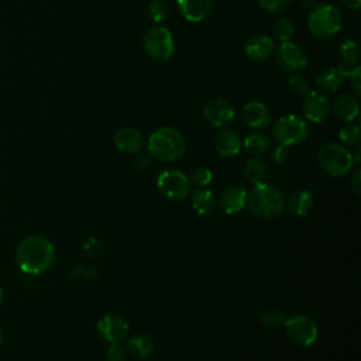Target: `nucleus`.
Wrapping results in <instances>:
<instances>
[{
	"label": "nucleus",
	"instance_id": "1",
	"mask_svg": "<svg viewBox=\"0 0 361 361\" xmlns=\"http://www.w3.org/2000/svg\"><path fill=\"white\" fill-rule=\"evenodd\" d=\"M16 261L24 274H44L55 261V247L52 241L44 235H28L18 244Z\"/></svg>",
	"mask_w": 361,
	"mask_h": 361
},
{
	"label": "nucleus",
	"instance_id": "2",
	"mask_svg": "<svg viewBox=\"0 0 361 361\" xmlns=\"http://www.w3.org/2000/svg\"><path fill=\"white\" fill-rule=\"evenodd\" d=\"M247 204L255 217L271 220L283 212L285 196L281 189L264 182L254 185L247 193Z\"/></svg>",
	"mask_w": 361,
	"mask_h": 361
},
{
	"label": "nucleus",
	"instance_id": "3",
	"mask_svg": "<svg viewBox=\"0 0 361 361\" xmlns=\"http://www.w3.org/2000/svg\"><path fill=\"white\" fill-rule=\"evenodd\" d=\"M147 149L151 158L161 162H172L185 154L186 142L176 128L161 127L149 135Z\"/></svg>",
	"mask_w": 361,
	"mask_h": 361
},
{
	"label": "nucleus",
	"instance_id": "4",
	"mask_svg": "<svg viewBox=\"0 0 361 361\" xmlns=\"http://www.w3.org/2000/svg\"><path fill=\"white\" fill-rule=\"evenodd\" d=\"M343 20V11L337 4H316L307 17V28L313 37L324 39L336 35L341 30Z\"/></svg>",
	"mask_w": 361,
	"mask_h": 361
},
{
	"label": "nucleus",
	"instance_id": "5",
	"mask_svg": "<svg viewBox=\"0 0 361 361\" xmlns=\"http://www.w3.org/2000/svg\"><path fill=\"white\" fill-rule=\"evenodd\" d=\"M317 162L323 172L330 176H341L354 165L351 152L337 142H327L322 145L317 152Z\"/></svg>",
	"mask_w": 361,
	"mask_h": 361
},
{
	"label": "nucleus",
	"instance_id": "6",
	"mask_svg": "<svg viewBox=\"0 0 361 361\" xmlns=\"http://www.w3.org/2000/svg\"><path fill=\"white\" fill-rule=\"evenodd\" d=\"M142 48L145 54L154 61H168L175 51V41L172 32L164 25H154L142 35Z\"/></svg>",
	"mask_w": 361,
	"mask_h": 361
},
{
	"label": "nucleus",
	"instance_id": "7",
	"mask_svg": "<svg viewBox=\"0 0 361 361\" xmlns=\"http://www.w3.org/2000/svg\"><path fill=\"white\" fill-rule=\"evenodd\" d=\"M274 138L285 147L298 145L307 138L309 127L307 123L296 114L282 116L272 128Z\"/></svg>",
	"mask_w": 361,
	"mask_h": 361
},
{
	"label": "nucleus",
	"instance_id": "8",
	"mask_svg": "<svg viewBox=\"0 0 361 361\" xmlns=\"http://www.w3.org/2000/svg\"><path fill=\"white\" fill-rule=\"evenodd\" d=\"M157 186L161 195L169 200H183L192 190L189 176L176 169L164 171L157 179Z\"/></svg>",
	"mask_w": 361,
	"mask_h": 361
},
{
	"label": "nucleus",
	"instance_id": "9",
	"mask_svg": "<svg viewBox=\"0 0 361 361\" xmlns=\"http://www.w3.org/2000/svg\"><path fill=\"white\" fill-rule=\"evenodd\" d=\"M283 327L289 340L298 345L309 347L317 340V326L306 314H295L286 319Z\"/></svg>",
	"mask_w": 361,
	"mask_h": 361
},
{
	"label": "nucleus",
	"instance_id": "10",
	"mask_svg": "<svg viewBox=\"0 0 361 361\" xmlns=\"http://www.w3.org/2000/svg\"><path fill=\"white\" fill-rule=\"evenodd\" d=\"M302 111L309 121L314 124H320L329 118L331 113V103L327 99V96L323 94L322 92L309 90L303 96Z\"/></svg>",
	"mask_w": 361,
	"mask_h": 361
},
{
	"label": "nucleus",
	"instance_id": "11",
	"mask_svg": "<svg viewBox=\"0 0 361 361\" xmlns=\"http://www.w3.org/2000/svg\"><path fill=\"white\" fill-rule=\"evenodd\" d=\"M276 63L289 72H299L307 66L306 52L295 42L285 41L275 51Z\"/></svg>",
	"mask_w": 361,
	"mask_h": 361
},
{
	"label": "nucleus",
	"instance_id": "12",
	"mask_svg": "<svg viewBox=\"0 0 361 361\" xmlns=\"http://www.w3.org/2000/svg\"><path fill=\"white\" fill-rule=\"evenodd\" d=\"M234 107L226 99H210L203 107L204 118L214 127H224L234 118Z\"/></svg>",
	"mask_w": 361,
	"mask_h": 361
},
{
	"label": "nucleus",
	"instance_id": "13",
	"mask_svg": "<svg viewBox=\"0 0 361 361\" xmlns=\"http://www.w3.org/2000/svg\"><path fill=\"white\" fill-rule=\"evenodd\" d=\"M97 331L109 343H120L128 333V324L126 319L118 314H106L97 322Z\"/></svg>",
	"mask_w": 361,
	"mask_h": 361
},
{
	"label": "nucleus",
	"instance_id": "14",
	"mask_svg": "<svg viewBox=\"0 0 361 361\" xmlns=\"http://www.w3.org/2000/svg\"><path fill=\"white\" fill-rule=\"evenodd\" d=\"M176 6L182 17L190 23L206 20L213 10L212 0H176Z\"/></svg>",
	"mask_w": 361,
	"mask_h": 361
},
{
	"label": "nucleus",
	"instance_id": "15",
	"mask_svg": "<svg viewBox=\"0 0 361 361\" xmlns=\"http://www.w3.org/2000/svg\"><path fill=\"white\" fill-rule=\"evenodd\" d=\"M244 123L254 130H264L271 124V111L261 102H250L241 111Z\"/></svg>",
	"mask_w": 361,
	"mask_h": 361
},
{
	"label": "nucleus",
	"instance_id": "16",
	"mask_svg": "<svg viewBox=\"0 0 361 361\" xmlns=\"http://www.w3.org/2000/svg\"><path fill=\"white\" fill-rule=\"evenodd\" d=\"M113 141L120 151L127 154H137L144 147L142 134L131 127L118 128L113 135Z\"/></svg>",
	"mask_w": 361,
	"mask_h": 361
},
{
	"label": "nucleus",
	"instance_id": "17",
	"mask_svg": "<svg viewBox=\"0 0 361 361\" xmlns=\"http://www.w3.org/2000/svg\"><path fill=\"white\" fill-rule=\"evenodd\" d=\"M213 144H214V148L219 152V155L226 157V158L235 157L243 147V141H241L240 135L234 130H230V128L220 130L216 134Z\"/></svg>",
	"mask_w": 361,
	"mask_h": 361
},
{
	"label": "nucleus",
	"instance_id": "18",
	"mask_svg": "<svg viewBox=\"0 0 361 361\" xmlns=\"http://www.w3.org/2000/svg\"><path fill=\"white\" fill-rule=\"evenodd\" d=\"M274 49H275L274 39L265 34H257V35L251 37L244 47L247 56L250 59L258 61V62L265 61L268 56H271Z\"/></svg>",
	"mask_w": 361,
	"mask_h": 361
},
{
	"label": "nucleus",
	"instance_id": "19",
	"mask_svg": "<svg viewBox=\"0 0 361 361\" xmlns=\"http://www.w3.org/2000/svg\"><path fill=\"white\" fill-rule=\"evenodd\" d=\"M331 110L336 114V117L340 118L341 121L351 123L354 118H357L360 111L358 100L350 93H341L334 99L331 104Z\"/></svg>",
	"mask_w": 361,
	"mask_h": 361
},
{
	"label": "nucleus",
	"instance_id": "20",
	"mask_svg": "<svg viewBox=\"0 0 361 361\" xmlns=\"http://www.w3.org/2000/svg\"><path fill=\"white\" fill-rule=\"evenodd\" d=\"M247 204V192L238 186H230L220 196V206L224 213L234 214L241 212Z\"/></svg>",
	"mask_w": 361,
	"mask_h": 361
},
{
	"label": "nucleus",
	"instance_id": "21",
	"mask_svg": "<svg viewBox=\"0 0 361 361\" xmlns=\"http://www.w3.org/2000/svg\"><path fill=\"white\" fill-rule=\"evenodd\" d=\"M340 63L338 68L348 76L357 66H358V58H360V49L354 39H344L340 45Z\"/></svg>",
	"mask_w": 361,
	"mask_h": 361
},
{
	"label": "nucleus",
	"instance_id": "22",
	"mask_svg": "<svg viewBox=\"0 0 361 361\" xmlns=\"http://www.w3.org/2000/svg\"><path fill=\"white\" fill-rule=\"evenodd\" d=\"M345 79H347V75L338 66L326 68L322 72H319V75L316 76V85L322 90L336 92L343 86Z\"/></svg>",
	"mask_w": 361,
	"mask_h": 361
},
{
	"label": "nucleus",
	"instance_id": "23",
	"mask_svg": "<svg viewBox=\"0 0 361 361\" xmlns=\"http://www.w3.org/2000/svg\"><path fill=\"white\" fill-rule=\"evenodd\" d=\"M289 213L296 217L306 216L313 207V196L307 190H296L290 195L288 202H285Z\"/></svg>",
	"mask_w": 361,
	"mask_h": 361
},
{
	"label": "nucleus",
	"instance_id": "24",
	"mask_svg": "<svg viewBox=\"0 0 361 361\" xmlns=\"http://www.w3.org/2000/svg\"><path fill=\"white\" fill-rule=\"evenodd\" d=\"M127 350L138 358H145L154 351V341L145 333H138L127 340Z\"/></svg>",
	"mask_w": 361,
	"mask_h": 361
},
{
	"label": "nucleus",
	"instance_id": "25",
	"mask_svg": "<svg viewBox=\"0 0 361 361\" xmlns=\"http://www.w3.org/2000/svg\"><path fill=\"white\" fill-rule=\"evenodd\" d=\"M216 206V199L212 190L199 188L192 193V207L199 214H209Z\"/></svg>",
	"mask_w": 361,
	"mask_h": 361
},
{
	"label": "nucleus",
	"instance_id": "26",
	"mask_svg": "<svg viewBox=\"0 0 361 361\" xmlns=\"http://www.w3.org/2000/svg\"><path fill=\"white\" fill-rule=\"evenodd\" d=\"M243 147L245 151L254 157H259L265 154L271 148V140L261 133H252L247 135L243 141Z\"/></svg>",
	"mask_w": 361,
	"mask_h": 361
},
{
	"label": "nucleus",
	"instance_id": "27",
	"mask_svg": "<svg viewBox=\"0 0 361 361\" xmlns=\"http://www.w3.org/2000/svg\"><path fill=\"white\" fill-rule=\"evenodd\" d=\"M244 175L254 185L264 183L268 175V165L259 158H251L245 162Z\"/></svg>",
	"mask_w": 361,
	"mask_h": 361
},
{
	"label": "nucleus",
	"instance_id": "28",
	"mask_svg": "<svg viewBox=\"0 0 361 361\" xmlns=\"http://www.w3.org/2000/svg\"><path fill=\"white\" fill-rule=\"evenodd\" d=\"M148 16L154 23H164L169 16V6L164 0H152L148 4Z\"/></svg>",
	"mask_w": 361,
	"mask_h": 361
},
{
	"label": "nucleus",
	"instance_id": "29",
	"mask_svg": "<svg viewBox=\"0 0 361 361\" xmlns=\"http://www.w3.org/2000/svg\"><path fill=\"white\" fill-rule=\"evenodd\" d=\"M272 34L276 39H279L281 42L289 41L290 37L293 35V24L289 18H278L275 21V24L272 25Z\"/></svg>",
	"mask_w": 361,
	"mask_h": 361
},
{
	"label": "nucleus",
	"instance_id": "30",
	"mask_svg": "<svg viewBox=\"0 0 361 361\" xmlns=\"http://www.w3.org/2000/svg\"><path fill=\"white\" fill-rule=\"evenodd\" d=\"M338 138L340 141L344 144V145H348V147H355L358 145L360 142V138H361V133H360V127L357 124H345L340 133H338Z\"/></svg>",
	"mask_w": 361,
	"mask_h": 361
},
{
	"label": "nucleus",
	"instance_id": "31",
	"mask_svg": "<svg viewBox=\"0 0 361 361\" xmlns=\"http://www.w3.org/2000/svg\"><path fill=\"white\" fill-rule=\"evenodd\" d=\"M285 316L276 309H268L261 314V322L268 329H279L285 324Z\"/></svg>",
	"mask_w": 361,
	"mask_h": 361
},
{
	"label": "nucleus",
	"instance_id": "32",
	"mask_svg": "<svg viewBox=\"0 0 361 361\" xmlns=\"http://www.w3.org/2000/svg\"><path fill=\"white\" fill-rule=\"evenodd\" d=\"M288 89L290 93H293L296 96H305L309 92V83L303 76L292 75L288 79Z\"/></svg>",
	"mask_w": 361,
	"mask_h": 361
},
{
	"label": "nucleus",
	"instance_id": "33",
	"mask_svg": "<svg viewBox=\"0 0 361 361\" xmlns=\"http://www.w3.org/2000/svg\"><path fill=\"white\" fill-rule=\"evenodd\" d=\"M189 179H190V182L195 183L196 186L204 188V186H207V185L212 182L213 173H212L210 169L200 166V168H196V169L192 172V176H190Z\"/></svg>",
	"mask_w": 361,
	"mask_h": 361
},
{
	"label": "nucleus",
	"instance_id": "34",
	"mask_svg": "<svg viewBox=\"0 0 361 361\" xmlns=\"http://www.w3.org/2000/svg\"><path fill=\"white\" fill-rule=\"evenodd\" d=\"M292 0H258L259 7L267 13H281L290 6Z\"/></svg>",
	"mask_w": 361,
	"mask_h": 361
},
{
	"label": "nucleus",
	"instance_id": "35",
	"mask_svg": "<svg viewBox=\"0 0 361 361\" xmlns=\"http://www.w3.org/2000/svg\"><path fill=\"white\" fill-rule=\"evenodd\" d=\"M107 361H124L126 360V351L118 343H111L106 353Z\"/></svg>",
	"mask_w": 361,
	"mask_h": 361
},
{
	"label": "nucleus",
	"instance_id": "36",
	"mask_svg": "<svg viewBox=\"0 0 361 361\" xmlns=\"http://www.w3.org/2000/svg\"><path fill=\"white\" fill-rule=\"evenodd\" d=\"M288 157H289V152H288L286 147H285V145H281V144L276 145V147H274V148L271 149V152H269V158H271V161L275 162V164H283V162H286Z\"/></svg>",
	"mask_w": 361,
	"mask_h": 361
},
{
	"label": "nucleus",
	"instance_id": "37",
	"mask_svg": "<svg viewBox=\"0 0 361 361\" xmlns=\"http://www.w3.org/2000/svg\"><path fill=\"white\" fill-rule=\"evenodd\" d=\"M347 78H350V85H351V89L354 90V94L360 96L361 94V68L357 66Z\"/></svg>",
	"mask_w": 361,
	"mask_h": 361
},
{
	"label": "nucleus",
	"instance_id": "38",
	"mask_svg": "<svg viewBox=\"0 0 361 361\" xmlns=\"http://www.w3.org/2000/svg\"><path fill=\"white\" fill-rule=\"evenodd\" d=\"M151 164H152V159H151L149 155H147V154H140V152L135 154L134 166H135L137 169L145 171V169H148V168L151 166Z\"/></svg>",
	"mask_w": 361,
	"mask_h": 361
},
{
	"label": "nucleus",
	"instance_id": "39",
	"mask_svg": "<svg viewBox=\"0 0 361 361\" xmlns=\"http://www.w3.org/2000/svg\"><path fill=\"white\" fill-rule=\"evenodd\" d=\"M350 186L353 189V192L360 196L361 195V171L355 169L354 173L350 178Z\"/></svg>",
	"mask_w": 361,
	"mask_h": 361
},
{
	"label": "nucleus",
	"instance_id": "40",
	"mask_svg": "<svg viewBox=\"0 0 361 361\" xmlns=\"http://www.w3.org/2000/svg\"><path fill=\"white\" fill-rule=\"evenodd\" d=\"M343 1L348 8H353V10H358L361 6V0H343Z\"/></svg>",
	"mask_w": 361,
	"mask_h": 361
},
{
	"label": "nucleus",
	"instance_id": "41",
	"mask_svg": "<svg viewBox=\"0 0 361 361\" xmlns=\"http://www.w3.org/2000/svg\"><path fill=\"white\" fill-rule=\"evenodd\" d=\"M298 1L305 8H313L317 4V0H298Z\"/></svg>",
	"mask_w": 361,
	"mask_h": 361
},
{
	"label": "nucleus",
	"instance_id": "42",
	"mask_svg": "<svg viewBox=\"0 0 361 361\" xmlns=\"http://www.w3.org/2000/svg\"><path fill=\"white\" fill-rule=\"evenodd\" d=\"M3 303V290H1V288H0V305Z\"/></svg>",
	"mask_w": 361,
	"mask_h": 361
},
{
	"label": "nucleus",
	"instance_id": "43",
	"mask_svg": "<svg viewBox=\"0 0 361 361\" xmlns=\"http://www.w3.org/2000/svg\"><path fill=\"white\" fill-rule=\"evenodd\" d=\"M1 341H3V330L0 327V345H1Z\"/></svg>",
	"mask_w": 361,
	"mask_h": 361
}]
</instances>
